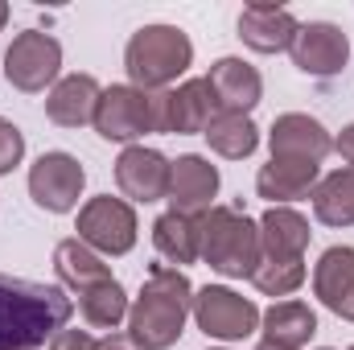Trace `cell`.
Segmentation results:
<instances>
[{
	"label": "cell",
	"instance_id": "29",
	"mask_svg": "<svg viewBox=\"0 0 354 350\" xmlns=\"http://www.w3.org/2000/svg\"><path fill=\"white\" fill-rule=\"evenodd\" d=\"M50 350H99V342L91 338L87 330H58L50 338Z\"/></svg>",
	"mask_w": 354,
	"mask_h": 350
},
{
	"label": "cell",
	"instance_id": "12",
	"mask_svg": "<svg viewBox=\"0 0 354 350\" xmlns=\"http://www.w3.org/2000/svg\"><path fill=\"white\" fill-rule=\"evenodd\" d=\"M169 169L174 161L157 149H145V145H128L120 157H115V185L124 198L132 202H161L169 194Z\"/></svg>",
	"mask_w": 354,
	"mask_h": 350
},
{
	"label": "cell",
	"instance_id": "19",
	"mask_svg": "<svg viewBox=\"0 0 354 350\" xmlns=\"http://www.w3.org/2000/svg\"><path fill=\"white\" fill-rule=\"evenodd\" d=\"M99 79L95 75H66L58 79L54 91L46 95V116L58 124V128H83L95 124V107H99Z\"/></svg>",
	"mask_w": 354,
	"mask_h": 350
},
{
	"label": "cell",
	"instance_id": "14",
	"mask_svg": "<svg viewBox=\"0 0 354 350\" xmlns=\"http://www.w3.org/2000/svg\"><path fill=\"white\" fill-rule=\"evenodd\" d=\"M206 83L214 91V103L218 111H231V116H252V107L264 99V79L252 62L243 58H218L206 75Z\"/></svg>",
	"mask_w": 354,
	"mask_h": 350
},
{
	"label": "cell",
	"instance_id": "21",
	"mask_svg": "<svg viewBox=\"0 0 354 350\" xmlns=\"http://www.w3.org/2000/svg\"><path fill=\"white\" fill-rule=\"evenodd\" d=\"M260 326H264V342H276L284 350H301L313 334H317V313L305 305V301H276L268 313H260Z\"/></svg>",
	"mask_w": 354,
	"mask_h": 350
},
{
	"label": "cell",
	"instance_id": "22",
	"mask_svg": "<svg viewBox=\"0 0 354 350\" xmlns=\"http://www.w3.org/2000/svg\"><path fill=\"white\" fill-rule=\"evenodd\" d=\"M54 272H58V280H62L66 288H75V293L95 288V284H103V280H115L111 268L103 264V256L91 252L83 239H62V243L54 248Z\"/></svg>",
	"mask_w": 354,
	"mask_h": 350
},
{
	"label": "cell",
	"instance_id": "18",
	"mask_svg": "<svg viewBox=\"0 0 354 350\" xmlns=\"http://www.w3.org/2000/svg\"><path fill=\"white\" fill-rule=\"evenodd\" d=\"M309 219L292 206H268L260 219V260H305Z\"/></svg>",
	"mask_w": 354,
	"mask_h": 350
},
{
	"label": "cell",
	"instance_id": "7",
	"mask_svg": "<svg viewBox=\"0 0 354 350\" xmlns=\"http://www.w3.org/2000/svg\"><path fill=\"white\" fill-rule=\"evenodd\" d=\"M194 322L206 338L218 342H243L260 326V309L252 297H239L227 284H206L194 293Z\"/></svg>",
	"mask_w": 354,
	"mask_h": 350
},
{
	"label": "cell",
	"instance_id": "15",
	"mask_svg": "<svg viewBox=\"0 0 354 350\" xmlns=\"http://www.w3.org/2000/svg\"><path fill=\"white\" fill-rule=\"evenodd\" d=\"M297 17L284 8V4H248L239 12V37L248 50L256 54H280V50H292V37H297Z\"/></svg>",
	"mask_w": 354,
	"mask_h": 350
},
{
	"label": "cell",
	"instance_id": "9",
	"mask_svg": "<svg viewBox=\"0 0 354 350\" xmlns=\"http://www.w3.org/2000/svg\"><path fill=\"white\" fill-rule=\"evenodd\" d=\"M87 185V169L79 165V157L71 153H41L29 165V198L50 210V214H66L79 206V194Z\"/></svg>",
	"mask_w": 354,
	"mask_h": 350
},
{
	"label": "cell",
	"instance_id": "2",
	"mask_svg": "<svg viewBox=\"0 0 354 350\" xmlns=\"http://www.w3.org/2000/svg\"><path fill=\"white\" fill-rule=\"evenodd\" d=\"M194 313V284L181 268L153 264L132 309H128V334L145 350H169L185 334V317Z\"/></svg>",
	"mask_w": 354,
	"mask_h": 350
},
{
	"label": "cell",
	"instance_id": "3",
	"mask_svg": "<svg viewBox=\"0 0 354 350\" xmlns=\"http://www.w3.org/2000/svg\"><path fill=\"white\" fill-rule=\"evenodd\" d=\"M198 260L227 280H252L260 268V223L239 206H210L198 214Z\"/></svg>",
	"mask_w": 354,
	"mask_h": 350
},
{
	"label": "cell",
	"instance_id": "33",
	"mask_svg": "<svg viewBox=\"0 0 354 350\" xmlns=\"http://www.w3.org/2000/svg\"><path fill=\"white\" fill-rule=\"evenodd\" d=\"M256 350H284V347H276V342H260Z\"/></svg>",
	"mask_w": 354,
	"mask_h": 350
},
{
	"label": "cell",
	"instance_id": "4",
	"mask_svg": "<svg viewBox=\"0 0 354 350\" xmlns=\"http://www.w3.org/2000/svg\"><path fill=\"white\" fill-rule=\"evenodd\" d=\"M194 62V42L177 25H140L124 46V71L132 87L169 91Z\"/></svg>",
	"mask_w": 354,
	"mask_h": 350
},
{
	"label": "cell",
	"instance_id": "27",
	"mask_svg": "<svg viewBox=\"0 0 354 350\" xmlns=\"http://www.w3.org/2000/svg\"><path fill=\"white\" fill-rule=\"evenodd\" d=\"M252 284L264 297H292L305 284V260H260L252 272Z\"/></svg>",
	"mask_w": 354,
	"mask_h": 350
},
{
	"label": "cell",
	"instance_id": "31",
	"mask_svg": "<svg viewBox=\"0 0 354 350\" xmlns=\"http://www.w3.org/2000/svg\"><path fill=\"white\" fill-rule=\"evenodd\" d=\"M99 350H145L132 334H107V338H99Z\"/></svg>",
	"mask_w": 354,
	"mask_h": 350
},
{
	"label": "cell",
	"instance_id": "6",
	"mask_svg": "<svg viewBox=\"0 0 354 350\" xmlns=\"http://www.w3.org/2000/svg\"><path fill=\"white\" fill-rule=\"evenodd\" d=\"M75 239H83L91 252L99 256H128L136 248V210L132 202L124 198H111V194H99L91 198L87 206L79 210V223H75Z\"/></svg>",
	"mask_w": 354,
	"mask_h": 350
},
{
	"label": "cell",
	"instance_id": "8",
	"mask_svg": "<svg viewBox=\"0 0 354 350\" xmlns=\"http://www.w3.org/2000/svg\"><path fill=\"white\" fill-rule=\"evenodd\" d=\"M62 71V46L58 37L41 33V29H25L12 37V46L4 50V79L25 95L46 91Z\"/></svg>",
	"mask_w": 354,
	"mask_h": 350
},
{
	"label": "cell",
	"instance_id": "10",
	"mask_svg": "<svg viewBox=\"0 0 354 350\" xmlns=\"http://www.w3.org/2000/svg\"><path fill=\"white\" fill-rule=\"evenodd\" d=\"M292 66L309 79H334L351 62V37L334 21H309L292 37Z\"/></svg>",
	"mask_w": 354,
	"mask_h": 350
},
{
	"label": "cell",
	"instance_id": "11",
	"mask_svg": "<svg viewBox=\"0 0 354 350\" xmlns=\"http://www.w3.org/2000/svg\"><path fill=\"white\" fill-rule=\"evenodd\" d=\"M268 149H272L276 161H309V165H322L334 153V136L326 132L322 120H313L305 111H284V116L272 120Z\"/></svg>",
	"mask_w": 354,
	"mask_h": 350
},
{
	"label": "cell",
	"instance_id": "1",
	"mask_svg": "<svg viewBox=\"0 0 354 350\" xmlns=\"http://www.w3.org/2000/svg\"><path fill=\"white\" fill-rule=\"evenodd\" d=\"M75 301L58 284H37L0 272V350H37L66 330Z\"/></svg>",
	"mask_w": 354,
	"mask_h": 350
},
{
	"label": "cell",
	"instance_id": "24",
	"mask_svg": "<svg viewBox=\"0 0 354 350\" xmlns=\"http://www.w3.org/2000/svg\"><path fill=\"white\" fill-rule=\"evenodd\" d=\"M313 214L326 227H354V165L334 169L313 190Z\"/></svg>",
	"mask_w": 354,
	"mask_h": 350
},
{
	"label": "cell",
	"instance_id": "16",
	"mask_svg": "<svg viewBox=\"0 0 354 350\" xmlns=\"http://www.w3.org/2000/svg\"><path fill=\"white\" fill-rule=\"evenodd\" d=\"M313 293L330 313L354 322V248L322 252V260L313 264Z\"/></svg>",
	"mask_w": 354,
	"mask_h": 350
},
{
	"label": "cell",
	"instance_id": "35",
	"mask_svg": "<svg viewBox=\"0 0 354 350\" xmlns=\"http://www.w3.org/2000/svg\"><path fill=\"white\" fill-rule=\"evenodd\" d=\"M351 350H354V347H351Z\"/></svg>",
	"mask_w": 354,
	"mask_h": 350
},
{
	"label": "cell",
	"instance_id": "20",
	"mask_svg": "<svg viewBox=\"0 0 354 350\" xmlns=\"http://www.w3.org/2000/svg\"><path fill=\"white\" fill-rule=\"evenodd\" d=\"M322 181V165H309V161H268L256 174V194L272 202V206H288V202H301V198H313Z\"/></svg>",
	"mask_w": 354,
	"mask_h": 350
},
{
	"label": "cell",
	"instance_id": "26",
	"mask_svg": "<svg viewBox=\"0 0 354 350\" xmlns=\"http://www.w3.org/2000/svg\"><path fill=\"white\" fill-rule=\"evenodd\" d=\"M75 305H79L83 322L95 326V330H115V326L128 317V309H132L120 280H103V284H95V288H83Z\"/></svg>",
	"mask_w": 354,
	"mask_h": 350
},
{
	"label": "cell",
	"instance_id": "34",
	"mask_svg": "<svg viewBox=\"0 0 354 350\" xmlns=\"http://www.w3.org/2000/svg\"><path fill=\"white\" fill-rule=\"evenodd\" d=\"M322 350H330V347H322Z\"/></svg>",
	"mask_w": 354,
	"mask_h": 350
},
{
	"label": "cell",
	"instance_id": "13",
	"mask_svg": "<svg viewBox=\"0 0 354 350\" xmlns=\"http://www.w3.org/2000/svg\"><path fill=\"white\" fill-rule=\"evenodd\" d=\"M214 194H218V169L206 157H198V153L177 157L174 169H169V194H165L169 210L198 219L214 206Z\"/></svg>",
	"mask_w": 354,
	"mask_h": 350
},
{
	"label": "cell",
	"instance_id": "5",
	"mask_svg": "<svg viewBox=\"0 0 354 350\" xmlns=\"http://www.w3.org/2000/svg\"><path fill=\"white\" fill-rule=\"evenodd\" d=\"M95 132L115 145H136L149 132H165V91H140L132 83H111L99 95Z\"/></svg>",
	"mask_w": 354,
	"mask_h": 350
},
{
	"label": "cell",
	"instance_id": "17",
	"mask_svg": "<svg viewBox=\"0 0 354 350\" xmlns=\"http://www.w3.org/2000/svg\"><path fill=\"white\" fill-rule=\"evenodd\" d=\"M218 116L214 91L206 79H185L181 87L165 91V132L169 136H194L206 132V124Z\"/></svg>",
	"mask_w": 354,
	"mask_h": 350
},
{
	"label": "cell",
	"instance_id": "25",
	"mask_svg": "<svg viewBox=\"0 0 354 350\" xmlns=\"http://www.w3.org/2000/svg\"><path fill=\"white\" fill-rule=\"evenodd\" d=\"M206 145L227 157V161H243L260 149V128L252 124V116H231V111H218L210 124H206Z\"/></svg>",
	"mask_w": 354,
	"mask_h": 350
},
{
	"label": "cell",
	"instance_id": "30",
	"mask_svg": "<svg viewBox=\"0 0 354 350\" xmlns=\"http://www.w3.org/2000/svg\"><path fill=\"white\" fill-rule=\"evenodd\" d=\"M334 153H338L346 165H354V124H346V128L334 136Z\"/></svg>",
	"mask_w": 354,
	"mask_h": 350
},
{
	"label": "cell",
	"instance_id": "23",
	"mask_svg": "<svg viewBox=\"0 0 354 350\" xmlns=\"http://www.w3.org/2000/svg\"><path fill=\"white\" fill-rule=\"evenodd\" d=\"M153 248H157V256L169 264V268L194 264L198 260V219L177 214V210H165V214L153 223Z\"/></svg>",
	"mask_w": 354,
	"mask_h": 350
},
{
	"label": "cell",
	"instance_id": "32",
	"mask_svg": "<svg viewBox=\"0 0 354 350\" xmlns=\"http://www.w3.org/2000/svg\"><path fill=\"white\" fill-rule=\"evenodd\" d=\"M4 25H8V4L0 0V29H4Z\"/></svg>",
	"mask_w": 354,
	"mask_h": 350
},
{
	"label": "cell",
	"instance_id": "28",
	"mask_svg": "<svg viewBox=\"0 0 354 350\" xmlns=\"http://www.w3.org/2000/svg\"><path fill=\"white\" fill-rule=\"evenodd\" d=\"M21 157H25V132H21L12 120L0 116V177L12 174V169L21 165Z\"/></svg>",
	"mask_w": 354,
	"mask_h": 350
}]
</instances>
